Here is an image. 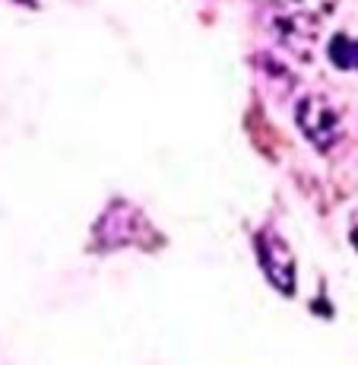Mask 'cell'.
Wrapping results in <instances>:
<instances>
[{
  "mask_svg": "<svg viewBox=\"0 0 358 365\" xmlns=\"http://www.w3.org/2000/svg\"><path fill=\"white\" fill-rule=\"evenodd\" d=\"M330 61L339 70H358V38L336 35V38L330 41Z\"/></svg>",
  "mask_w": 358,
  "mask_h": 365,
  "instance_id": "cell-3",
  "label": "cell"
},
{
  "mask_svg": "<svg viewBox=\"0 0 358 365\" xmlns=\"http://www.w3.org/2000/svg\"><path fill=\"white\" fill-rule=\"evenodd\" d=\"M339 0H270L273 23L289 45H311Z\"/></svg>",
  "mask_w": 358,
  "mask_h": 365,
  "instance_id": "cell-1",
  "label": "cell"
},
{
  "mask_svg": "<svg viewBox=\"0 0 358 365\" xmlns=\"http://www.w3.org/2000/svg\"><path fill=\"white\" fill-rule=\"evenodd\" d=\"M298 128L305 130V137L317 146L320 153L333 150L336 140H339V115L333 111V105L320 96H307L298 102Z\"/></svg>",
  "mask_w": 358,
  "mask_h": 365,
  "instance_id": "cell-2",
  "label": "cell"
}]
</instances>
